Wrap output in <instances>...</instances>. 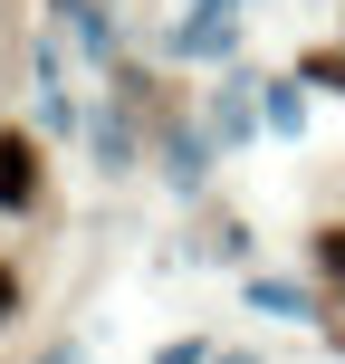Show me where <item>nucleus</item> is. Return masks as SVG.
<instances>
[{
  "label": "nucleus",
  "mask_w": 345,
  "mask_h": 364,
  "mask_svg": "<svg viewBox=\"0 0 345 364\" xmlns=\"http://www.w3.org/2000/svg\"><path fill=\"white\" fill-rule=\"evenodd\" d=\"M38 182H48L38 144L29 134H0V211H38Z\"/></svg>",
  "instance_id": "nucleus-1"
},
{
  "label": "nucleus",
  "mask_w": 345,
  "mask_h": 364,
  "mask_svg": "<svg viewBox=\"0 0 345 364\" xmlns=\"http://www.w3.org/2000/svg\"><path fill=\"white\" fill-rule=\"evenodd\" d=\"M317 278H327V297L345 307V230H317Z\"/></svg>",
  "instance_id": "nucleus-2"
},
{
  "label": "nucleus",
  "mask_w": 345,
  "mask_h": 364,
  "mask_svg": "<svg viewBox=\"0 0 345 364\" xmlns=\"http://www.w3.org/2000/svg\"><path fill=\"white\" fill-rule=\"evenodd\" d=\"M0 316H19V278L10 269H0Z\"/></svg>",
  "instance_id": "nucleus-3"
}]
</instances>
